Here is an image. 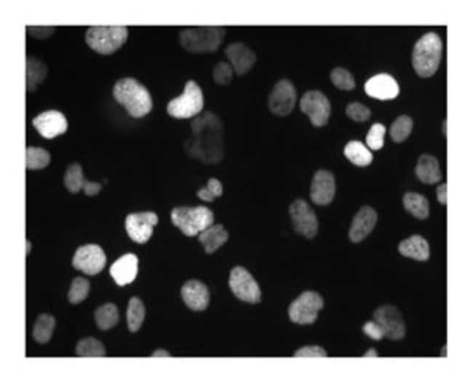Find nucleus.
I'll return each instance as SVG.
<instances>
[{"label": "nucleus", "mask_w": 473, "mask_h": 383, "mask_svg": "<svg viewBox=\"0 0 473 383\" xmlns=\"http://www.w3.org/2000/svg\"><path fill=\"white\" fill-rule=\"evenodd\" d=\"M193 141L190 151L206 163L220 162L223 157V131L221 122L211 113H206L193 124Z\"/></svg>", "instance_id": "obj_1"}, {"label": "nucleus", "mask_w": 473, "mask_h": 383, "mask_svg": "<svg viewBox=\"0 0 473 383\" xmlns=\"http://www.w3.org/2000/svg\"><path fill=\"white\" fill-rule=\"evenodd\" d=\"M113 96L133 118H141L152 110L151 93L133 78H126L117 81L113 88Z\"/></svg>", "instance_id": "obj_2"}, {"label": "nucleus", "mask_w": 473, "mask_h": 383, "mask_svg": "<svg viewBox=\"0 0 473 383\" xmlns=\"http://www.w3.org/2000/svg\"><path fill=\"white\" fill-rule=\"evenodd\" d=\"M442 48L441 37L433 31L424 34L417 41L413 50L412 63L421 78H429L438 70Z\"/></svg>", "instance_id": "obj_3"}, {"label": "nucleus", "mask_w": 473, "mask_h": 383, "mask_svg": "<svg viewBox=\"0 0 473 383\" xmlns=\"http://www.w3.org/2000/svg\"><path fill=\"white\" fill-rule=\"evenodd\" d=\"M128 29L126 26L93 25L86 32V42L96 52L108 55L115 53L126 42Z\"/></svg>", "instance_id": "obj_4"}, {"label": "nucleus", "mask_w": 473, "mask_h": 383, "mask_svg": "<svg viewBox=\"0 0 473 383\" xmlns=\"http://www.w3.org/2000/svg\"><path fill=\"white\" fill-rule=\"evenodd\" d=\"M225 29L221 26H200L188 28L180 33V43L193 53L215 51L222 44Z\"/></svg>", "instance_id": "obj_5"}, {"label": "nucleus", "mask_w": 473, "mask_h": 383, "mask_svg": "<svg viewBox=\"0 0 473 383\" xmlns=\"http://www.w3.org/2000/svg\"><path fill=\"white\" fill-rule=\"evenodd\" d=\"M171 220L185 235L195 237L213 225L214 215L206 207H180L172 210Z\"/></svg>", "instance_id": "obj_6"}, {"label": "nucleus", "mask_w": 473, "mask_h": 383, "mask_svg": "<svg viewBox=\"0 0 473 383\" xmlns=\"http://www.w3.org/2000/svg\"><path fill=\"white\" fill-rule=\"evenodd\" d=\"M204 106V96L200 87L193 81H189L183 93L171 100L167 111L176 119H190L196 116Z\"/></svg>", "instance_id": "obj_7"}, {"label": "nucleus", "mask_w": 473, "mask_h": 383, "mask_svg": "<svg viewBox=\"0 0 473 383\" xmlns=\"http://www.w3.org/2000/svg\"><path fill=\"white\" fill-rule=\"evenodd\" d=\"M323 305V299L317 292H305L290 304L288 310L290 320L300 325L312 324Z\"/></svg>", "instance_id": "obj_8"}, {"label": "nucleus", "mask_w": 473, "mask_h": 383, "mask_svg": "<svg viewBox=\"0 0 473 383\" xmlns=\"http://www.w3.org/2000/svg\"><path fill=\"white\" fill-rule=\"evenodd\" d=\"M229 284L233 292L240 300L250 303L261 301L262 292L259 284L243 267H234L230 273Z\"/></svg>", "instance_id": "obj_9"}, {"label": "nucleus", "mask_w": 473, "mask_h": 383, "mask_svg": "<svg viewBox=\"0 0 473 383\" xmlns=\"http://www.w3.org/2000/svg\"><path fill=\"white\" fill-rule=\"evenodd\" d=\"M106 262V257L103 249L95 244L78 247L72 259V265L77 270L90 276L100 273Z\"/></svg>", "instance_id": "obj_10"}, {"label": "nucleus", "mask_w": 473, "mask_h": 383, "mask_svg": "<svg viewBox=\"0 0 473 383\" xmlns=\"http://www.w3.org/2000/svg\"><path fill=\"white\" fill-rule=\"evenodd\" d=\"M300 107L307 113L316 127L325 126L331 114V104L327 98L321 92L310 91L302 98Z\"/></svg>", "instance_id": "obj_11"}, {"label": "nucleus", "mask_w": 473, "mask_h": 383, "mask_svg": "<svg viewBox=\"0 0 473 383\" xmlns=\"http://www.w3.org/2000/svg\"><path fill=\"white\" fill-rule=\"evenodd\" d=\"M158 223V217L153 212L132 213L126 219V229L133 242L143 244L151 238Z\"/></svg>", "instance_id": "obj_12"}, {"label": "nucleus", "mask_w": 473, "mask_h": 383, "mask_svg": "<svg viewBox=\"0 0 473 383\" xmlns=\"http://www.w3.org/2000/svg\"><path fill=\"white\" fill-rule=\"evenodd\" d=\"M295 231L307 239H312L317 233L318 221L315 212L303 200H297L289 209Z\"/></svg>", "instance_id": "obj_13"}, {"label": "nucleus", "mask_w": 473, "mask_h": 383, "mask_svg": "<svg viewBox=\"0 0 473 383\" xmlns=\"http://www.w3.org/2000/svg\"><path fill=\"white\" fill-rule=\"evenodd\" d=\"M374 317L381 326L385 337L393 340L405 337L406 325L402 313L395 306H382L375 312Z\"/></svg>", "instance_id": "obj_14"}, {"label": "nucleus", "mask_w": 473, "mask_h": 383, "mask_svg": "<svg viewBox=\"0 0 473 383\" xmlns=\"http://www.w3.org/2000/svg\"><path fill=\"white\" fill-rule=\"evenodd\" d=\"M32 125L47 139L63 134L68 129V121L64 114L58 110H49L40 113L33 119Z\"/></svg>", "instance_id": "obj_15"}, {"label": "nucleus", "mask_w": 473, "mask_h": 383, "mask_svg": "<svg viewBox=\"0 0 473 383\" xmlns=\"http://www.w3.org/2000/svg\"><path fill=\"white\" fill-rule=\"evenodd\" d=\"M297 101V93L293 83L288 81H280L274 88L269 101L270 110L279 116L293 111Z\"/></svg>", "instance_id": "obj_16"}, {"label": "nucleus", "mask_w": 473, "mask_h": 383, "mask_svg": "<svg viewBox=\"0 0 473 383\" xmlns=\"http://www.w3.org/2000/svg\"><path fill=\"white\" fill-rule=\"evenodd\" d=\"M364 89L370 97L382 101L395 98L400 93L397 81L387 73L372 76L364 86Z\"/></svg>", "instance_id": "obj_17"}, {"label": "nucleus", "mask_w": 473, "mask_h": 383, "mask_svg": "<svg viewBox=\"0 0 473 383\" xmlns=\"http://www.w3.org/2000/svg\"><path fill=\"white\" fill-rule=\"evenodd\" d=\"M336 191L335 179L332 173L325 170L318 171L314 176L310 196L317 205H327L334 200Z\"/></svg>", "instance_id": "obj_18"}, {"label": "nucleus", "mask_w": 473, "mask_h": 383, "mask_svg": "<svg viewBox=\"0 0 473 383\" xmlns=\"http://www.w3.org/2000/svg\"><path fill=\"white\" fill-rule=\"evenodd\" d=\"M377 222V213L370 207H363L353 218L349 237L352 242H360L369 236Z\"/></svg>", "instance_id": "obj_19"}, {"label": "nucleus", "mask_w": 473, "mask_h": 383, "mask_svg": "<svg viewBox=\"0 0 473 383\" xmlns=\"http://www.w3.org/2000/svg\"><path fill=\"white\" fill-rule=\"evenodd\" d=\"M138 272V258L133 253L122 255L113 262L109 270V274L121 287L132 283Z\"/></svg>", "instance_id": "obj_20"}, {"label": "nucleus", "mask_w": 473, "mask_h": 383, "mask_svg": "<svg viewBox=\"0 0 473 383\" xmlns=\"http://www.w3.org/2000/svg\"><path fill=\"white\" fill-rule=\"evenodd\" d=\"M64 183L66 188L72 194H77L82 189L86 195L94 196L98 194L101 185L97 183L87 181L83 175V169L78 163H73L67 168Z\"/></svg>", "instance_id": "obj_21"}, {"label": "nucleus", "mask_w": 473, "mask_h": 383, "mask_svg": "<svg viewBox=\"0 0 473 383\" xmlns=\"http://www.w3.org/2000/svg\"><path fill=\"white\" fill-rule=\"evenodd\" d=\"M181 296L188 307L194 311H203L209 304L208 287L200 281L190 280L181 288Z\"/></svg>", "instance_id": "obj_22"}, {"label": "nucleus", "mask_w": 473, "mask_h": 383, "mask_svg": "<svg viewBox=\"0 0 473 383\" xmlns=\"http://www.w3.org/2000/svg\"><path fill=\"white\" fill-rule=\"evenodd\" d=\"M226 55L239 75L247 73L256 61V55L243 44L229 46L226 49Z\"/></svg>", "instance_id": "obj_23"}, {"label": "nucleus", "mask_w": 473, "mask_h": 383, "mask_svg": "<svg viewBox=\"0 0 473 383\" xmlns=\"http://www.w3.org/2000/svg\"><path fill=\"white\" fill-rule=\"evenodd\" d=\"M229 235L223 225H212L201 233L198 240L208 253L215 252L228 240Z\"/></svg>", "instance_id": "obj_24"}, {"label": "nucleus", "mask_w": 473, "mask_h": 383, "mask_svg": "<svg viewBox=\"0 0 473 383\" xmlns=\"http://www.w3.org/2000/svg\"><path fill=\"white\" fill-rule=\"evenodd\" d=\"M400 254L419 261L429 257V246L421 236L414 235L400 242L398 247Z\"/></svg>", "instance_id": "obj_25"}, {"label": "nucleus", "mask_w": 473, "mask_h": 383, "mask_svg": "<svg viewBox=\"0 0 473 383\" xmlns=\"http://www.w3.org/2000/svg\"><path fill=\"white\" fill-rule=\"evenodd\" d=\"M416 174L422 183L434 184L439 182L442 175L438 160L431 155H422L417 165Z\"/></svg>", "instance_id": "obj_26"}, {"label": "nucleus", "mask_w": 473, "mask_h": 383, "mask_svg": "<svg viewBox=\"0 0 473 383\" xmlns=\"http://www.w3.org/2000/svg\"><path fill=\"white\" fill-rule=\"evenodd\" d=\"M345 157L355 165L366 167L373 161V155L370 149L362 142L352 141L344 150Z\"/></svg>", "instance_id": "obj_27"}, {"label": "nucleus", "mask_w": 473, "mask_h": 383, "mask_svg": "<svg viewBox=\"0 0 473 383\" xmlns=\"http://www.w3.org/2000/svg\"><path fill=\"white\" fill-rule=\"evenodd\" d=\"M56 326L55 318L49 314H42L36 319L32 335L36 342L47 343L51 338Z\"/></svg>", "instance_id": "obj_28"}, {"label": "nucleus", "mask_w": 473, "mask_h": 383, "mask_svg": "<svg viewBox=\"0 0 473 383\" xmlns=\"http://www.w3.org/2000/svg\"><path fill=\"white\" fill-rule=\"evenodd\" d=\"M95 320L98 327L107 330L114 327L119 321V312L113 303H106L98 308L95 312Z\"/></svg>", "instance_id": "obj_29"}, {"label": "nucleus", "mask_w": 473, "mask_h": 383, "mask_svg": "<svg viewBox=\"0 0 473 383\" xmlns=\"http://www.w3.org/2000/svg\"><path fill=\"white\" fill-rule=\"evenodd\" d=\"M47 73L46 65L40 59L29 57L26 59V86L33 90L45 78Z\"/></svg>", "instance_id": "obj_30"}, {"label": "nucleus", "mask_w": 473, "mask_h": 383, "mask_svg": "<svg viewBox=\"0 0 473 383\" xmlns=\"http://www.w3.org/2000/svg\"><path fill=\"white\" fill-rule=\"evenodd\" d=\"M145 317L143 302L137 297L131 298L127 310V323L131 332H137L141 327Z\"/></svg>", "instance_id": "obj_31"}, {"label": "nucleus", "mask_w": 473, "mask_h": 383, "mask_svg": "<svg viewBox=\"0 0 473 383\" xmlns=\"http://www.w3.org/2000/svg\"><path fill=\"white\" fill-rule=\"evenodd\" d=\"M404 205L406 210L418 219L424 220L429 215V203L421 195L407 194L404 198Z\"/></svg>", "instance_id": "obj_32"}, {"label": "nucleus", "mask_w": 473, "mask_h": 383, "mask_svg": "<svg viewBox=\"0 0 473 383\" xmlns=\"http://www.w3.org/2000/svg\"><path fill=\"white\" fill-rule=\"evenodd\" d=\"M26 168L29 170H41L46 168L51 162V155L45 148L28 147L26 151Z\"/></svg>", "instance_id": "obj_33"}, {"label": "nucleus", "mask_w": 473, "mask_h": 383, "mask_svg": "<svg viewBox=\"0 0 473 383\" xmlns=\"http://www.w3.org/2000/svg\"><path fill=\"white\" fill-rule=\"evenodd\" d=\"M76 354L83 357H101L106 354V350L101 342L94 337H86L81 339L76 347Z\"/></svg>", "instance_id": "obj_34"}, {"label": "nucleus", "mask_w": 473, "mask_h": 383, "mask_svg": "<svg viewBox=\"0 0 473 383\" xmlns=\"http://www.w3.org/2000/svg\"><path fill=\"white\" fill-rule=\"evenodd\" d=\"M413 128L412 118L407 115L398 117L390 127V136L393 141L400 143L405 141L410 135Z\"/></svg>", "instance_id": "obj_35"}, {"label": "nucleus", "mask_w": 473, "mask_h": 383, "mask_svg": "<svg viewBox=\"0 0 473 383\" xmlns=\"http://www.w3.org/2000/svg\"><path fill=\"white\" fill-rule=\"evenodd\" d=\"M91 285L88 280L77 277L72 281L68 299L71 304H78L83 301L88 295Z\"/></svg>", "instance_id": "obj_36"}, {"label": "nucleus", "mask_w": 473, "mask_h": 383, "mask_svg": "<svg viewBox=\"0 0 473 383\" xmlns=\"http://www.w3.org/2000/svg\"><path fill=\"white\" fill-rule=\"evenodd\" d=\"M331 79L336 87L344 91H351L355 87L352 74L341 67L335 68L331 73Z\"/></svg>", "instance_id": "obj_37"}, {"label": "nucleus", "mask_w": 473, "mask_h": 383, "mask_svg": "<svg viewBox=\"0 0 473 383\" xmlns=\"http://www.w3.org/2000/svg\"><path fill=\"white\" fill-rule=\"evenodd\" d=\"M223 193V186L221 182L215 178H211L208 180V185L201 188L198 193V198L205 202H213L217 198L222 196Z\"/></svg>", "instance_id": "obj_38"}, {"label": "nucleus", "mask_w": 473, "mask_h": 383, "mask_svg": "<svg viewBox=\"0 0 473 383\" xmlns=\"http://www.w3.org/2000/svg\"><path fill=\"white\" fill-rule=\"evenodd\" d=\"M385 133L386 128L382 124H374L367 136V143L369 147L373 150L382 148L384 145Z\"/></svg>", "instance_id": "obj_39"}, {"label": "nucleus", "mask_w": 473, "mask_h": 383, "mask_svg": "<svg viewBox=\"0 0 473 383\" xmlns=\"http://www.w3.org/2000/svg\"><path fill=\"white\" fill-rule=\"evenodd\" d=\"M347 116L356 122L367 121L372 115L371 110L360 103H349L346 108Z\"/></svg>", "instance_id": "obj_40"}, {"label": "nucleus", "mask_w": 473, "mask_h": 383, "mask_svg": "<svg viewBox=\"0 0 473 383\" xmlns=\"http://www.w3.org/2000/svg\"><path fill=\"white\" fill-rule=\"evenodd\" d=\"M213 78L218 84H228L233 78V69L231 66L225 62L218 63L214 68Z\"/></svg>", "instance_id": "obj_41"}, {"label": "nucleus", "mask_w": 473, "mask_h": 383, "mask_svg": "<svg viewBox=\"0 0 473 383\" xmlns=\"http://www.w3.org/2000/svg\"><path fill=\"white\" fill-rule=\"evenodd\" d=\"M362 330L364 333L375 340L382 339L385 337L381 326L376 321L368 322L363 326Z\"/></svg>", "instance_id": "obj_42"}, {"label": "nucleus", "mask_w": 473, "mask_h": 383, "mask_svg": "<svg viewBox=\"0 0 473 383\" xmlns=\"http://www.w3.org/2000/svg\"><path fill=\"white\" fill-rule=\"evenodd\" d=\"M297 357H326V352L317 346L306 347L298 350L295 355Z\"/></svg>", "instance_id": "obj_43"}, {"label": "nucleus", "mask_w": 473, "mask_h": 383, "mask_svg": "<svg viewBox=\"0 0 473 383\" xmlns=\"http://www.w3.org/2000/svg\"><path fill=\"white\" fill-rule=\"evenodd\" d=\"M437 198L442 205H447V184H442L437 188Z\"/></svg>", "instance_id": "obj_44"}, {"label": "nucleus", "mask_w": 473, "mask_h": 383, "mask_svg": "<svg viewBox=\"0 0 473 383\" xmlns=\"http://www.w3.org/2000/svg\"><path fill=\"white\" fill-rule=\"evenodd\" d=\"M169 354L165 351V350H158L156 351L153 354V357H169Z\"/></svg>", "instance_id": "obj_45"}, {"label": "nucleus", "mask_w": 473, "mask_h": 383, "mask_svg": "<svg viewBox=\"0 0 473 383\" xmlns=\"http://www.w3.org/2000/svg\"><path fill=\"white\" fill-rule=\"evenodd\" d=\"M364 357H377L378 355L377 352L374 349H372L365 355H364Z\"/></svg>", "instance_id": "obj_46"}]
</instances>
